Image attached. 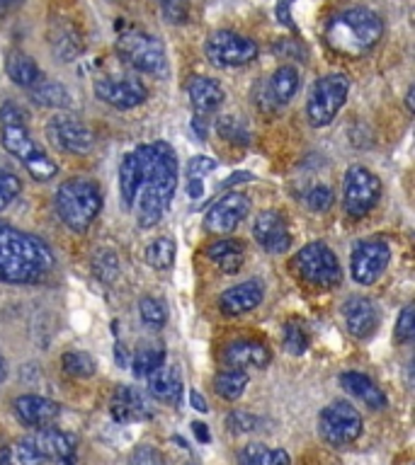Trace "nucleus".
Segmentation results:
<instances>
[{
  "mask_svg": "<svg viewBox=\"0 0 415 465\" xmlns=\"http://www.w3.org/2000/svg\"><path fill=\"white\" fill-rule=\"evenodd\" d=\"M137 158L141 163L144 182L138 189V225L153 228L166 216L177 189V158L163 141L138 145Z\"/></svg>",
  "mask_w": 415,
  "mask_h": 465,
  "instance_id": "obj_1",
  "label": "nucleus"
},
{
  "mask_svg": "<svg viewBox=\"0 0 415 465\" xmlns=\"http://www.w3.org/2000/svg\"><path fill=\"white\" fill-rule=\"evenodd\" d=\"M54 269V252L42 238L0 221V283H35Z\"/></svg>",
  "mask_w": 415,
  "mask_h": 465,
  "instance_id": "obj_2",
  "label": "nucleus"
},
{
  "mask_svg": "<svg viewBox=\"0 0 415 465\" xmlns=\"http://www.w3.org/2000/svg\"><path fill=\"white\" fill-rule=\"evenodd\" d=\"M384 35V22L367 7H348L328 22V46L342 56L357 58L371 51Z\"/></svg>",
  "mask_w": 415,
  "mask_h": 465,
  "instance_id": "obj_3",
  "label": "nucleus"
},
{
  "mask_svg": "<svg viewBox=\"0 0 415 465\" xmlns=\"http://www.w3.org/2000/svg\"><path fill=\"white\" fill-rule=\"evenodd\" d=\"M56 213L66 228L86 232L102 211V192L93 180H68L56 189Z\"/></svg>",
  "mask_w": 415,
  "mask_h": 465,
  "instance_id": "obj_4",
  "label": "nucleus"
},
{
  "mask_svg": "<svg viewBox=\"0 0 415 465\" xmlns=\"http://www.w3.org/2000/svg\"><path fill=\"white\" fill-rule=\"evenodd\" d=\"M349 93V80L342 73H328L313 83L311 94L306 100V116L311 126H328L342 109Z\"/></svg>",
  "mask_w": 415,
  "mask_h": 465,
  "instance_id": "obj_5",
  "label": "nucleus"
},
{
  "mask_svg": "<svg viewBox=\"0 0 415 465\" xmlns=\"http://www.w3.org/2000/svg\"><path fill=\"white\" fill-rule=\"evenodd\" d=\"M116 54L124 64H129L134 71L148 73V75H163L166 73V49L156 36L146 32H124L116 39Z\"/></svg>",
  "mask_w": 415,
  "mask_h": 465,
  "instance_id": "obj_6",
  "label": "nucleus"
},
{
  "mask_svg": "<svg viewBox=\"0 0 415 465\" xmlns=\"http://www.w3.org/2000/svg\"><path fill=\"white\" fill-rule=\"evenodd\" d=\"M294 269L301 279H306L319 289H335L342 282L340 262L326 242H309L294 257Z\"/></svg>",
  "mask_w": 415,
  "mask_h": 465,
  "instance_id": "obj_7",
  "label": "nucleus"
},
{
  "mask_svg": "<svg viewBox=\"0 0 415 465\" xmlns=\"http://www.w3.org/2000/svg\"><path fill=\"white\" fill-rule=\"evenodd\" d=\"M319 431L330 446L345 449L362 436V414L345 400H335L320 412Z\"/></svg>",
  "mask_w": 415,
  "mask_h": 465,
  "instance_id": "obj_8",
  "label": "nucleus"
},
{
  "mask_svg": "<svg viewBox=\"0 0 415 465\" xmlns=\"http://www.w3.org/2000/svg\"><path fill=\"white\" fill-rule=\"evenodd\" d=\"M379 196H381V182L377 174L362 165L349 167L342 182V206L349 216H367L377 206Z\"/></svg>",
  "mask_w": 415,
  "mask_h": 465,
  "instance_id": "obj_9",
  "label": "nucleus"
},
{
  "mask_svg": "<svg viewBox=\"0 0 415 465\" xmlns=\"http://www.w3.org/2000/svg\"><path fill=\"white\" fill-rule=\"evenodd\" d=\"M0 143L22 163H27L39 151V145L35 143L27 129V114L17 102H5L0 107Z\"/></svg>",
  "mask_w": 415,
  "mask_h": 465,
  "instance_id": "obj_10",
  "label": "nucleus"
},
{
  "mask_svg": "<svg viewBox=\"0 0 415 465\" xmlns=\"http://www.w3.org/2000/svg\"><path fill=\"white\" fill-rule=\"evenodd\" d=\"M204 51L214 65L236 68V65H248L258 56V44L248 36L236 35L231 29H217L204 44Z\"/></svg>",
  "mask_w": 415,
  "mask_h": 465,
  "instance_id": "obj_11",
  "label": "nucleus"
},
{
  "mask_svg": "<svg viewBox=\"0 0 415 465\" xmlns=\"http://www.w3.org/2000/svg\"><path fill=\"white\" fill-rule=\"evenodd\" d=\"M391 262V247L384 240H362L357 242L349 257V272L352 279L362 286H369L384 274V269Z\"/></svg>",
  "mask_w": 415,
  "mask_h": 465,
  "instance_id": "obj_12",
  "label": "nucleus"
},
{
  "mask_svg": "<svg viewBox=\"0 0 415 465\" xmlns=\"http://www.w3.org/2000/svg\"><path fill=\"white\" fill-rule=\"evenodd\" d=\"M248 213H250V199L240 192H231L211 203V209L204 216V228L214 235H226L236 231Z\"/></svg>",
  "mask_w": 415,
  "mask_h": 465,
  "instance_id": "obj_13",
  "label": "nucleus"
},
{
  "mask_svg": "<svg viewBox=\"0 0 415 465\" xmlns=\"http://www.w3.org/2000/svg\"><path fill=\"white\" fill-rule=\"evenodd\" d=\"M95 97L109 107L115 109H134L138 104H144L148 90L144 87V83L137 78H115V75H107V78L95 80Z\"/></svg>",
  "mask_w": 415,
  "mask_h": 465,
  "instance_id": "obj_14",
  "label": "nucleus"
},
{
  "mask_svg": "<svg viewBox=\"0 0 415 465\" xmlns=\"http://www.w3.org/2000/svg\"><path fill=\"white\" fill-rule=\"evenodd\" d=\"M49 136L61 151L76 153V155H86L95 145L93 131L71 114L54 116L49 122Z\"/></svg>",
  "mask_w": 415,
  "mask_h": 465,
  "instance_id": "obj_15",
  "label": "nucleus"
},
{
  "mask_svg": "<svg viewBox=\"0 0 415 465\" xmlns=\"http://www.w3.org/2000/svg\"><path fill=\"white\" fill-rule=\"evenodd\" d=\"M253 235L258 245L269 254H282L291 247V235L287 228L282 213L277 211H262L260 216L255 218Z\"/></svg>",
  "mask_w": 415,
  "mask_h": 465,
  "instance_id": "obj_16",
  "label": "nucleus"
},
{
  "mask_svg": "<svg viewBox=\"0 0 415 465\" xmlns=\"http://www.w3.org/2000/svg\"><path fill=\"white\" fill-rule=\"evenodd\" d=\"M13 410L15 417H17L25 427L32 429L54 427V421H56L58 414H61L58 402H54V400L49 398H42V395H20V398H15Z\"/></svg>",
  "mask_w": 415,
  "mask_h": 465,
  "instance_id": "obj_17",
  "label": "nucleus"
},
{
  "mask_svg": "<svg viewBox=\"0 0 415 465\" xmlns=\"http://www.w3.org/2000/svg\"><path fill=\"white\" fill-rule=\"evenodd\" d=\"M109 412L119 424H131V421H144L153 417V407L148 402L144 392L131 388V385H122L116 388V392L112 395V405H109Z\"/></svg>",
  "mask_w": 415,
  "mask_h": 465,
  "instance_id": "obj_18",
  "label": "nucleus"
},
{
  "mask_svg": "<svg viewBox=\"0 0 415 465\" xmlns=\"http://www.w3.org/2000/svg\"><path fill=\"white\" fill-rule=\"evenodd\" d=\"M342 318L348 325V332L357 340H367L379 327V311L369 298L352 296L342 305Z\"/></svg>",
  "mask_w": 415,
  "mask_h": 465,
  "instance_id": "obj_19",
  "label": "nucleus"
},
{
  "mask_svg": "<svg viewBox=\"0 0 415 465\" xmlns=\"http://www.w3.org/2000/svg\"><path fill=\"white\" fill-rule=\"evenodd\" d=\"M224 361L231 369H265L272 361L269 349L258 340H238L231 341L224 349Z\"/></svg>",
  "mask_w": 415,
  "mask_h": 465,
  "instance_id": "obj_20",
  "label": "nucleus"
},
{
  "mask_svg": "<svg viewBox=\"0 0 415 465\" xmlns=\"http://www.w3.org/2000/svg\"><path fill=\"white\" fill-rule=\"evenodd\" d=\"M187 97L189 104L195 109L197 114H214L221 104H224V87L218 85L214 78H207V75H195L189 78L187 83Z\"/></svg>",
  "mask_w": 415,
  "mask_h": 465,
  "instance_id": "obj_21",
  "label": "nucleus"
},
{
  "mask_svg": "<svg viewBox=\"0 0 415 465\" xmlns=\"http://www.w3.org/2000/svg\"><path fill=\"white\" fill-rule=\"evenodd\" d=\"M262 303V283L250 279V282H243L238 286H231L228 291L221 293L218 298V305L226 315H243V312L255 311L258 305Z\"/></svg>",
  "mask_w": 415,
  "mask_h": 465,
  "instance_id": "obj_22",
  "label": "nucleus"
},
{
  "mask_svg": "<svg viewBox=\"0 0 415 465\" xmlns=\"http://www.w3.org/2000/svg\"><path fill=\"white\" fill-rule=\"evenodd\" d=\"M32 439H35V446L39 449L44 460H64V458H73L76 453V439L61 429L44 427Z\"/></svg>",
  "mask_w": 415,
  "mask_h": 465,
  "instance_id": "obj_23",
  "label": "nucleus"
},
{
  "mask_svg": "<svg viewBox=\"0 0 415 465\" xmlns=\"http://www.w3.org/2000/svg\"><path fill=\"white\" fill-rule=\"evenodd\" d=\"M340 383L349 395H355L357 400H362L364 405L369 407V410H384L386 407L384 391H381V388H379V385L367 376V373L348 371V373H342L340 376Z\"/></svg>",
  "mask_w": 415,
  "mask_h": 465,
  "instance_id": "obj_24",
  "label": "nucleus"
},
{
  "mask_svg": "<svg viewBox=\"0 0 415 465\" xmlns=\"http://www.w3.org/2000/svg\"><path fill=\"white\" fill-rule=\"evenodd\" d=\"M148 391L153 398H158L160 402L177 407L182 402V378L177 369L173 366H160L148 376Z\"/></svg>",
  "mask_w": 415,
  "mask_h": 465,
  "instance_id": "obj_25",
  "label": "nucleus"
},
{
  "mask_svg": "<svg viewBox=\"0 0 415 465\" xmlns=\"http://www.w3.org/2000/svg\"><path fill=\"white\" fill-rule=\"evenodd\" d=\"M204 254H207L224 274H236V272L243 267V260H246V247H243L240 240L221 238L217 240V242H211V245L204 250Z\"/></svg>",
  "mask_w": 415,
  "mask_h": 465,
  "instance_id": "obj_26",
  "label": "nucleus"
},
{
  "mask_svg": "<svg viewBox=\"0 0 415 465\" xmlns=\"http://www.w3.org/2000/svg\"><path fill=\"white\" fill-rule=\"evenodd\" d=\"M141 182H144V173H141V163H138L137 153H127L122 158V165H119V192H122L124 209H131L137 203Z\"/></svg>",
  "mask_w": 415,
  "mask_h": 465,
  "instance_id": "obj_27",
  "label": "nucleus"
},
{
  "mask_svg": "<svg viewBox=\"0 0 415 465\" xmlns=\"http://www.w3.org/2000/svg\"><path fill=\"white\" fill-rule=\"evenodd\" d=\"M299 85H301V78H299V71L294 65H279L272 78H269V100L275 107H282L287 102H291V97L297 94Z\"/></svg>",
  "mask_w": 415,
  "mask_h": 465,
  "instance_id": "obj_28",
  "label": "nucleus"
},
{
  "mask_svg": "<svg viewBox=\"0 0 415 465\" xmlns=\"http://www.w3.org/2000/svg\"><path fill=\"white\" fill-rule=\"evenodd\" d=\"M5 71L10 75L15 85L20 87H32L44 78L42 71H39V65L35 64V58L27 56V54H22V51H13V54H7V61H5Z\"/></svg>",
  "mask_w": 415,
  "mask_h": 465,
  "instance_id": "obj_29",
  "label": "nucleus"
},
{
  "mask_svg": "<svg viewBox=\"0 0 415 465\" xmlns=\"http://www.w3.org/2000/svg\"><path fill=\"white\" fill-rule=\"evenodd\" d=\"M29 93H32V100H35L39 107L64 109L71 104V94H68V90H66L61 83H56V80L42 78Z\"/></svg>",
  "mask_w": 415,
  "mask_h": 465,
  "instance_id": "obj_30",
  "label": "nucleus"
},
{
  "mask_svg": "<svg viewBox=\"0 0 415 465\" xmlns=\"http://www.w3.org/2000/svg\"><path fill=\"white\" fill-rule=\"evenodd\" d=\"M240 465H289V453L282 449H268L265 443H248L240 450Z\"/></svg>",
  "mask_w": 415,
  "mask_h": 465,
  "instance_id": "obj_31",
  "label": "nucleus"
},
{
  "mask_svg": "<svg viewBox=\"0 0 415 465\" xmlns=\"http://www.w3.org/2000/svg\"><path fill=\"white\" fill-rule=\"evenodd\" d=\"M248 388V373L240 369H228L217 373L214 378V391L218 398L224 400H238Z\"/></svg>",
  "mask_w": 415,
  "mask_h": 465,
  "instance_id": "obj_32",
  "label": "nucleus"
},
{
  "mask_svg": "<svg viewBox=\"0 0 415 465\" xmlns=\"http://www.w3.org/2000/svg\"><path fill=\"white\" fill-rule=\"evenodd\" d=\"M163 363H166V349L156 344V347L138 349L134 359H131V369H134V376L137 378H148Z\"/></svg>",
  "mask_w": 415,
  "mask_h": 465,
  "instance_id": "obj_33",
  "label": "nucleus"
},
{
  "mask_svg": "<svg viewBox=\"0 0 415 465\" xmlns=\"http://www.w3.org/2000/svg\"><path fill=\"white\" fill-rule=\"evenodd\" d=\"M175 252H177V250H175V242L170 238L153 240L151 245L146 247V264L153 269H158V272L170 269L175 262Z\"/></svg>",
  "mask_w": 415,
  "mask_h": 465,
  "instance_id": "obj_34",
  "label": "nucleus"
},
{
  "mask_svg": "<svg viewBox=\"0 0 415 465\" xmlns=\"http://www.w3.org/2000/svg\"><path fill=\"white\" fill-rule=\"evenodd\" d=\"M61 366L68 376H76V378H90L97 369V363L95 359L87 351H66L61 356Z\"/></svg>",
  "mask_w": 415,
  "mask_h": 465,
  "instance_id": "obj_35",
  "label": "nucleus"
},
{
  "mask_svg": "<svg viewBox=\"0 0 415 465\" xmlns=\"http://www.w3.org/2000/svg\"><path fill=\"white\" fill-rule=\"evenodd\" d=\"M138 315H141V320H144V325L151 327V330H160V327L166 325V320H167L166 305L153 296H144L141 301H138Z\"/></svg>",
  "mask_w": 415,
  "mask_h": 465,
  "instance_id": "obj_36",
  "label": "nucleus"
},
{
  "mask_svg": "<svg viewBox=\"0 0 415 465\" xmlns=\"http://www.w3.org/2000/svg\"><path fill=\"white\" fill-rule=\"evenodd\" d=\"M95 276L105 283H112L119 276V260L112 250H97L93 257Z\"/></svg>",
  "mask_w": 415,
  "mask_h": 465,
  "instance_id": "obj_37",
  "label": "nucleus"
},
{
  "mask_svg": "<svg viewBox=\"0 0 415 465\" xmlns=\"http://www.w3.org/2000/svg\"><path fill=\"white\" fill-rule=\"evenodd\" d=\"M284 349L294 356H301L309 349V332L299 320H289L284 325Z\"/></svg>",
  "mask_w": 415,
  "mask_h": 465,
  "instance_id": "obj_38",
  "label": "nucleus"
},
{
  "mask_svg": "<svg viewBox=\"0 0 415 465\" xmlns=\"http://www.w3.org/2000/svg\"><path fill=\"white\" fill-rule=\"evenodd\" d=\"M25 167H27L29 177L35 182H49L51 177L58 173L56 163H54L44 151H36L35 155L25 163Z\"/></svg>",
  "mask_w": 415,
  "mask_h": 465,
  "instance_id": "obj_39",
  "label": "nucleus"
},
{
  "mask_svg": "<svg viewBox=\"0 0 415 465\" xmlns=\"http://www.w3.org/2000/svg\"><path fill=\"white\" fill-rule=\"evenodd\" d=\"M218 134L226 138V141H231L236 145H248L250 143V134L243 124L236 119V116H221L217 124Z\"/></svg>",
  "mask_w": 415,
  "mask_h": 465,
  "instance_id": "obj_40",
  "label": "nucleus"
},
{
  "mask_svg": "<svg viewBox=\"0 0 415 465\" xmlns=\"http://www.w3.org/2000/svg\"><path fill=\"white\" fill-rule=\"evenodd\" d=\"M22 182L17 174H13L10 170H3L0 167V211H5L10 203L20 196Z\"/></svg>",
  "mask_w": 415,
  "mask_h": 465,
  "instance_id": "obj_41",
  "label": "nucleus"
},
{
  "mask_svg": "<svg viewBox=\"0 0 415 465\" xmlns=\"http://www.w3.org/2000/svg\"><path fill=\"white\" fill-rule=\"evenodd\" d=\"M393 337L399 344H406L415 337V308L413 305H406L400 311L399 320H396V330H393Z\"/></svg>",
  "mask_w": 415,
  "mask_h": 465,
  "instance_id": "obj_42",
  "label": "nucleus"
},
{
  "mask_svg": "<svg viewBox=\"0 0 415 465\" xmlns=\"http://www.w3.org/2000/svg\"><path fill=\"white\" fill-rule=\"evenodd\" d=\"M15 456L22 465H42L44 458L39 453V449L35 446V439L32 436H22L17 446H15Z\"/></svg>",
  "mask_w": 415,
  "mask_h": 465,
  "instance_id": "obj_43",
  "label": "nucleus"
},
{
  "mask_svg": "<svg viewBox=\"0 0 415 465\" xmlns=\"http://www.w3.org/2000/svg\"><path fill=\"white\" fill-rule=\"evenodd\" d=\"M335 202V194L333 189L326 187V184H319V187H313L309 194H306V203H309V209L313 211H328L333 206Z\"/></svg>",
  "mask_w": 415,
  "mask_h": 465,
  "instance_id": "obj_44",
  "label": "nucleus"
},
{
  "mask_svg": "<svg viewBox=\"0 0 415 465\" xmlns=\"http://www.w3.org/2000/svg\"><path fill=\"white\" fill-rule=\"evenodd\" d=\"M129 465H163V453L156 446L141 443L134 449L129 458Z\"/></svg>",
  "mask_w": 415,
  "mask_h": 465,
  "instance_id": "obj_45",
  "label": "nucleus"
},
{
  "mask_svg": "<svg viewBox=\"0 0 415 465\" xmlns=\"http://www.w3.org/2000/svg\"><path fill=\"white\" fill-rule=\"evenodd\" d=\"M228 427H231V431L248 434V431L260 429V420H258V417L250 412H231L228 414Z\"/></svg>",
  "mask_w": 415,
  "mask_h": 465,
  "instance_id": "obj_46",
  "label": "nucleus"
},
{
  "mask_svg": "<svg viewBox=\"0 0 415 465\" xmlns=\"http://www.w3.org/2000/svg\"><path fill=\"white\" fill-rule=\"evenodd\" d=\"M214 167H217V163L211 158H207V155H195L187 163V177L189 180H202L204 174H209Z\"/></svg>",
  "mask_w": 415,
  "mask_h": 465,
  "instance_id": "obj_47",
  "label": "nucleus"
},
{
  "mask_svg": "<svg viewBox=\"0 0 415 465\" xmlns=\"http://www.w3.org/2000/svg\"><path fill=\"white\" fill-rule=\"evenodd\" d=\"M160 10L167 17V22H173V25L185 22V17H187V10H185L182 0H160Z\"/></svg>",
  "mask_w": 415,
  "mask_h": 465,
  "instance_id": "obj_48",
  "label": "nucleus"
},
{
  "mask_svg": "<svg viewBox=\"0 0 415 465\" xmlns=\"http://www.w3.org/2000/svg\"><path fill=\"white\" fill-rule=\"evenodd\" d=\"M291 5H294V0H279L275 7V13H277V22H282L284 27H289L294 29V22H291Z\"/></svg>",
  "mask_w": 415,
  "mask_h": 465,
  "instance_id": "obj_49",
  "label": "nucleus"
},
{
  "mask_svg": "<svg viewBox=\"0 0 415 465\" xmlns=\"http://www.w3.org/2000/svg\"><path fill=\"white\" fill-rule=\"evenodd\" d=\"M189 402H192V407H195L197 412H207V410H209V407H207V400H204L197 391L189 392Z\"/></svg>",
  "mask_w": 415,
  "mask_h": 465,
  "instance_id": "obj_50",
  "label": "nucleus"
},
{
  "mask_svg": "<svg viewBox=\"0 0 415 465\" xmlns=\"http://www.w3.org/2000/svg\"><path fill=\"white\" fill-rule=\"evenodd\" d=\"M22 3H25V0H0V15L15 13V10H17Z\"/></svg>",
  "mask_w": 415,
  "mask_h": 465,
  "instance_id": "obj_51",
  "label": "nucleus"
},
{
  "mask_svg": "<svg viewBox=\"0 0 415 465\" xmlns=\"http://www.w3.org/2000/svg\"><path fill=\"white\" fill-rule=\"evenodd\" d=\"M238 182H253V174L250 173H233V177L224 182V187H233V184H238Z\"/></svg>",
  "mask_w": 415,
  "mask_h": 465,
  "instance_id": "obj_52",
  "label": "nucleus"
},
{
  "mask_svg": "<svg viewBox=\"0 0 415 465\" xmlns=\"http://www.w3.org/2000/svg\"><path fill=\"white\" fill-rule=\"evenodd\" d=\"M192 429H195V434H197V439H199V441H211V436H209V429H207V424H202V421H195V424H192Z\"/></svg>",
  "mask_w": 415,
  "mask_h": 465,
  "instance_id": "obj_53",
  "label": "nucleus"
},
{
  "mask_svg": "<svg viewBox=\"0 0 415 465\" xmlns=\"http://www.w3.org/2000/svg\"><path fill=\"white\" fill-rule=\"evenodd\" d=\"M187 192H189V196H192V199H199V196L204 194L202 180H189L187 182Z\"/></svg>",
  "mask_w": 415,
  "mask_h": 465,
  "instance_id": "obj_54",
  "label": "nucleus"
},
{
  "mask_svg": "<svg viewBox=\"0 0 415 465\" xmlns=\"http://www.w3.org/2000/svg\"><path fill=\"white\" fill-rule=\"evenodd\" d=\"M115 354H116V363H119V366H127V361H129V354H127V347H122V344H116V347H115Z\"/></svg>",
  "mask_w": 415,
  "mask_h": 465,
  "instance_id": "obj_55",
  "label": "nucleus"
},
{
  "mask_svg": "<svg viewBox=\"0 0 415 465\" xmlns=\"http://www.w3.org/2000/svg\"><path fill=\"white\" fill-rule=\"evenodd\" d=\"M406 104H408V112H415V87H413V85L408 87Z\"/></svg>",
  "mask_w": 415,
  "mask_h": 465,
  "instance_id": "obj_56",
  "label": "nucleus"
},
{
  "mask_svg": "<svg viewBox=\"0 0 415 465\" xmlns=\"http://www.w3.org/2000/svg\"><path fill=\"white\" fill-rule=\"evenodd\" d=\"M5 378V361H3V356H0V381Z\"/></svg>",
  "mask_w": 415,
  "mask_h": 465,
  "instance_id": "obj_57",
  "label": "nucleus"
}]
</instances>
